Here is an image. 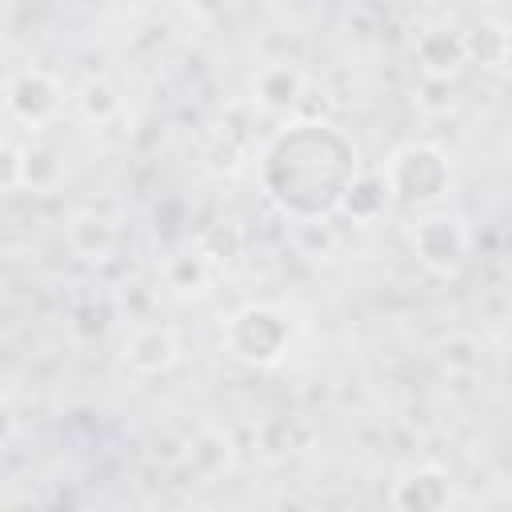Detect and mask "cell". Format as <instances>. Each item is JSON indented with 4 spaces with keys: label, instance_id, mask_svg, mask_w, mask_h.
<instances>
[{
    "label": "cell",
    "instance_id": "cell-12",
    "mask_svg": "<svg viewBox=\"0 0 512 512\" xmlns=\"http://www.w3.org/2000/svg\"><path fill=\"white\" fill-rule=\"evenodd\" d=\"M388 208H392V200H388V188H384L380 172H364V168L348 180V188L336 200V212L348 216L352 224H376Z\"/></svg>",
    "mask_w": 512,
    "mask_h": 512
},
{
    "label": "cell",
    "instance_id": "cell-4",
    "mask_svg": "<svg viewBox=\"0 0 512 512\" xmlns=\"http://www.w3.org/2000/svg\"><path fill=\"white\" fill-rule=\"evenodd\" d=\"M408 252L428 276L452 280L472 256V228L460 212L424 208L408 228Z\"/></svg>",
    "mask_w": 512,
    "mask_h": 512
},
{
    "label": "cell",
    "instance_id": "cell-3",
    "mask_svg": "<svg viewBox=\"0 0 512 512\" xmlns=\"http://www.w3.org/2000/svg\"><path fill=\"white\" fill-rule=\"evenodd\" d=\"M292 336H296V324L292 316L272 304V300H252L244 308H236L228 320H224V352L248 368H276L284 364L288 348H292Z\"/></svg>",
    "mask_w": 512,
    "mask_h": 512
},
{
    "label": "cell",
    "instance_id": "cell-18",
    "mask_svg": "<svg viewBox=\"0 0 512 512\" xmlns=\"http://www.w3.org/2000/svg\"><path fill=\"white\" fill-rule=\"evenodd\" d=\"M16 176H20V148L0 140V188H20Z\"/></svg>",
    "mask_w": 512,
    "mask_h": 512
},
{
    "label": "cell",
    "instance_id": "cell-1",
    "mask_svg": "<svg viewBox=\"0 0 512 512\" xmlns=\"http://www.w3.org/2000/svg\"><path fill=\"white\" fill-rule=\"evenodd\" d=\"M356 172L360 152L332 120H288L256 156V180L288 220L332 216Z\"/></svg>",
    "mask_w": 512,
    "mask_h": 512
},
{
    "label": "cell",
    "instance_id": "cell-20",
    "mask_svg": "<svg viewBox=\"0 0 512 512\" xmlns=\"http://www.w3.org/2000/svg\"><path fill=\"white\" fill-rule=\"evenodd\" d=\"M188 12H196V16H212V12H220L228 0H180Z\"/></svg>",
    "mask_w": 512,
    "mask_h": 512
},
{
    "label": "cell",
    "instance_id": "cell-10",
    "mask_svg": "<svg viewBox=\"0 0 512 512\" xmlns=\"http://www.w3.org/2000/svg\"><path fill=\"white\" fill-rule=\"evenodd\" d=\"M304 84H308V76H304L296 64H288V60H268V64H260V68L252 72L248 96H252V104H256L264 116H288V120H292Z\"/></svg>",
    "mask_w": 512,
    "mask_h": 512
},
{
    "label": "cell",
    "instance_id": "cell-19",
    "mask_svg": "<svg viewBox=\"0 0 512 512\" xmlns=\"http://www.w3.org/2000/svg\"><path fill=\"white\" fill-rule=\"evenodd\" d=\"M16 432H20V420H16V408H12V404H8L4 396H0V452H4V448H8L12 440H16Z\"/></svg>",
    "mask_w": 512,
    "mask_h": 512
},
{
    "label": "cell",
    "instance_id": "cell-2",
    "mask_svg": "<svg viewBox=\"0 0 512 512\" xmlns=\"http://www.w3.org/2000/svg\"><path fill=\"white\" fill-rule=\"evenodd\" d=\"M376 172L388 188V200L400 208H436L456 184L452 156L432 140H408L392 148Z\"/></svg>",
    "mask_w": 512,
    "mask_h": 512
},
{
    "label": "cell",
    "instance_id": "cell-9",
    "mask_svg": "<svg viewBox=\"0 0 512 512\" xmlns=\"http://www.w3.org/2000/svg\"><path fill=\"white\" fill-rule=\"evenodd\" d=\"M64 244L80 264H112L120 252V224L96 208H80L64 224Z\"/></svg>",
    "mask_w": 512,
    "mask_h": 512
},
{
    "label": "cell",
    "instance_id": "cell-11",
    "mask_svg": "<svg viewBox=\"0 0 512 512\" xmlns=\"http://www.w3.org/2000/svg\"><path fill=\"white\" fill-rule=\"evenodd\" d=\"M184 460H188V468H192L200 480H220V476L232 472V464H236V440H232V432L208 424V428H200V432L188 440Z\"/></svg>",
    "mask_w": 512,
    "mask_h": 512
},
{
    "label": "cell",
    "instance_id": "cell-14",
    "mask_svg": "<svg viewBox=\"0 0 512 512\" xmlns=\"http://www.w3.org/2000/svg\"><path fill=\"white\" fill-rule=\"evenodd\" d=\"M60 180H64V160L56 148H48V144H24L20 148V176H16L20 188L52 192V188H60Z\"/></svg>",
    "mask_w": 512,
    "mask_h": 512
},
{
    "label": "cell",
    "instance_id": "cell-15",
    "mask_svg": "<svg viewBox=\"0 0 512 512\" xmlns=\"http://www.w3.org/2000/svg\"><path fill=\"white\" fill-rule=\"evenodd\" d=\"M464 48H468V64L500 72L508 64V28H504V20H480L476 28H468Z\"/></svg>",
    "mask_w": 512,
    "mask_h": 512
},
{
    "label": "cell",
    "instance_id": "cell-8",
    "mask_svg": "<svg viewBox=\"0 0 512 512\" xmlns=\"http://www.w3.org/2000/svg\"><path fill=\"white\" fill-rule=\"evenodd\" d=\"M388 500L400 512H440L452 504V472L444 464H432V460L416 464L392 480Z\"/></svg>",
    "mask_w": 512,
    "mask_h": 512
},
{
    "label": "cell",
    "instance_id": "cell-7",
    "mask_svg": "<svg viewBox=\"0 0 512 512\" xmlns=\"http://www.w3.org/2000/svg\"><path fill=\"white\" fill-rule=\"evenodd\" d=\"M412 60L416 72L428 80H456L468 68V48H464V32L456 24H428L416 32L412 40Z\"/></svg>",
    "mask_w": 512,
    "mask_h": 512
},
{
    "label": "cell",
    "instance_id": "cell-13",
    "mask_svg": "<svg viewBox=\"0 0 512 512\" xmlns=\"http://www.w3.org/2000/svg\"><path fill=\"white\" fill-rule=\"evenodd\" d=\"M216 280V256L208 248H184L164 260V284L176 296H204Z\"/></svg>",
    "mask_w": 512,
    "mask_h": 512
},
{
    "label": "cell",
    "instance_id": "cell-17",
    "mask_svg": "<svg viewBox=\"0 0 512 512\" xmlns=\"http://www.w3.org/2000/svg\"><path fill=\"white\" fill-rule=\"evenodd\" d=\"M120 108H124V100H120V92H116L104 76L84 80L80 92H76V112H80L88 124H112V120L120 116Z\"/></svg>",
    "mask_w": 512,
    "mask_h": 512
},
{
    "label": "cell",
    "instance_id": "cell-5",
    "mask_svg": "<svg viewBox=\"0 0 512 512\" xmlns=\"http://www.w3.org/2000/svg\"><path fill=\"white\" fill-rule=\"evenodd\" d=\"M4 108L24 128H48L64 112V88L44 68H20L4 84Z\"/></svg>",
    "mask_w": 512,
    "mask_h": 512
},
{
    "label": "cell",
    "instance_id": "cell-6",
    "mask_svg": "<svg viewBox=\"0 0 512 512\" xmlns=\"http://www.w3.org/2000/svg\"><path fill=\"white\" fill-rule=\"evenodd\" d=\"M120 360L132 376H160L180 360V336L172 324L160 320L136 324L120 344Z\"/></svg>",
    "mask_w": 512,
    "mask_h": 512
},
{
    "label": "cell",
    "instance_id": "cell-16",
    "mask_svg": "<svg viewBox=\"0 0 512 512\" xmlns=\"http://www.w3.org/2000/svg\"><path fill=\"white\" fill-rule=\"evenodd\" d=\"M292 244L308 260H328L340 248V232L328 216H292Z\"/></svg>",
    "mask_w": 512,
    "mask_h": 512
}]
</instances>
